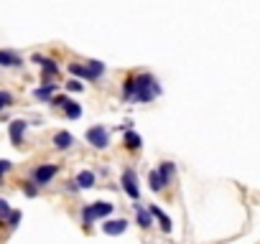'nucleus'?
<instances>
[{
  "mask_svg": "<svg viewBox=\"0 0 260 244\" xmlns=\"http://www.w3.org/2000/svg\"><path fill=\"white\" fill-rule=\"evenodd\" d=\"M133 81H135L133 102H138V104L153 102L161 94V84H158V79L153 74H138V76H133Z\"/></svg>",
  "mask_w": 260,
  "mask_h": 244,
  "instance_id": "f257e3e1",
  "label": "nucleus"
},
{
  "mask_svg": "<svg viewBox=\"0 0 260 244\" xmlns=\"http://www.w3.org/2000/svg\"><path fill=\"white\" fill-rule=\"evenodd\" d=\"M87 143H90L92 148H97V150H105V148L110 145V130H107L105 125L90 128V130H87Z\"/></svg>",
  "mask_w": 260,
  "mask_h": 244,
  "instance_id": "f03ea898",
  "label": "nucleus"
},
{
  "mask_svg": "<svg viewBox=\"0 0 260 244\" xmlns=\"http://www.w3.org/2000/svg\"><path fill=\"white\" fill-rule=\"evenodd\" d=\"M56 173H59V168L54 166V163H44V166H39L33 171V183L36 186H46V183H51L56 178Z\"/></svg>",
  "mask_w": 260,
  "mask_h": 244,
  "instance_id": "7ed1b4c3",
  "label": "nucleus"
},
{
  "mask_svg": "<svg viewBox=\"0 0 260 244\" xmlns=\"http://www.w3.org/2000/svg\"><path fill=\"white\" fill-rule=\"evenodd\" d=\"M123 188L125 193L133 198V201H140V186H138V173L133 168H125L123 171Z\"/></svg>",
  "mask_w": 260,
  "mask_h": 244,
  "instance_id": "20e7f679",
  "label": "nucleus"
},
{
  "mask_svg": "<svg viewBox=\"0 0 260 244\" xmlns=\"http://www.w3.org/2000/svg\"><path fill=\"white\" fill-rule=\"evenodd\" d=\"M133 209H135V221H138L140 229H151L153 226V216H151V211H148V209H143V203L135 201Z\"/></svg>",
  "mask_w": 260,
  "mask_h": 244,
  "instance_id": "39448f33",
  "label": "nucleus"
},
{
  "mask_svg": "<svg viewBox=\"0 0 260 244\" xmlns=\"http://www.w3.org/2000/svg\"><path fill=\"white\" fill-rule=\"evenodd\" d=\"M26 128H28V122H26V119H13V122H11L8 133H11V140H13V145H21V143H23Z\"/></svg>",
  "mask_w": 260,
  "mask_h": 244,
  "instance_id": "423d86ee",
  "label": "nucleus"
},
{
  "mask_svg": "<svg viewBox=\"0 0 260 244\" xmlns=\"http://www.w3.org/2000/svg\"><path fill=\"white\" fill-rule=\"evenodd\" d=\"M128 229V221L125 219H107L105 224H102V231L107 234V236H118V234H123Z\"/></svg>",
  "mask_w": 260,
  "mask_h": 244,
  "instance_id": "0eeeda50",
  "label": "nucleus"
},
{
  "mask_svg": "<svg viewBox=\"0 0 260 244\" xmlns=\"http://www.w3.org/2000/svg\"><path fill=\"white\" fill-rule=\"evenodd\" d=\"M33 61L44 69V79H49V76H59V64H56V61H51V59H46V56H39V54L33 56Z\"/></svg>",
  "mask_w": 260,
  "mask_h": 244,
  "instance_id": "6e6552de",
  "label": "nucleus"
},
{
  "mask_svg": "<svg viewBox=\"0 0 260 244\" xmlns=\"http://www.w3.org/2000/svg\"><path fill=\"white\" fill-rule=\"evenodd\" d=\"M148 211H151V216H153V219L158 221V226H161V231H163V234H171L174 224H171V219H168V216H166V214H163V211H161L158 206H151Z\"/></svg>",
  "mask_w": 260,
  "mask_h": 244,
  "instance_id": "1a4fd4ad",
  "label": "nucleus"
},
{
  "mask_svg": "<svg viewBox=\"0 0 260 244\" xmlns=\"http://www.w3.org/2000/svg\"><path fill=\"white\" fill-rule=\"evenodd\" d=\"M148 183H151V188H153V191H163V188H166L171 181H168V178H166V176H163L158 168H156V171H151V173H148Z\"/></svg>",
  "mask_w": 260,
  "mask_h": 244,
  "instance_id": "9d476101",
  "label": "nucleus"
},
{
  "mask_svg": "<svg viewBox=\"0 0 260 244\" xmlns=\"http://www.w3.org/2000/svg\"><path fill=\"white\" fill-rule=\"evenodd\" d=\"M71 145H74V135H71V133L61 130V133L54 135V148H56V150H69Z\"/></svg>",
  "mask_w": 260,
  "mask_h": 244,
  "instance_id": "9b49d317",
  "label": "nucleus"
},
{
  "mask_svg": "<svg viewBox=\"0 0 260 244\" xmlns=\"http://www.w3.org/2000/svg\"><path fill=\"white\" fill-rule=\"evenodd\" d=\"M113 209H115V203H110V201H95V203H92V211H95L97 219L110 216V214H113Z\"/></svg>",
  "mask_w": 260,
  "mask_h": 244,
  "instance_id": "f8f14e48",
  "label": "nucleus"
},
{
  "mask_svg": "<svg viewBox=\"0 0 260 244\" xmlns=\"http://www.w3.org/2000/svg\"><path fill=\"white\" fill-rule=\"evenodd\" d=\"M54 92H56V84H54V81H44V87L36 89L33 97L41 99V102H51V94H54Z\"/></svg>",
  "mask_w": 260,
  "mask_h": 244,
  "instance_id": "ddd939ff",
  "label": "nucleus"
},
{
  "mask_svg": "<svg viewBox=\"0 0 260 244\" xmlns=\"http://www.w3.org/2000/svg\"><path fill=\"white\" fill-rule=\"evenodd\" d=\"M69 71H71L74 76H79V79H95V74H92V69H90L87 64H77V61H71V64H69Z\"/></svg>",
  "mask_w": 260,
  "mask_h": 244,
  "instance_id": "4468645a",
  "label": "nucleus"
},
{
  "mask_svg": "<svg viewBox=\"0 0 260 244\" xmlns=\"http://www.w3.org/2000/svg\"><path fill=\"white\" fill-rule=\"evenodd\" d=\"M123 143H125V148H128V150H140V145H143V138H140L138 133H133V130H125V138H123Z\"/></svg>",
  "mask_w": 260,
  "mask_h": 244,
  "instance_id": "2eb2a0df",
  "label": "nucleus"
},
{
  "mask_svg": "<svg viewBox=\"0 0 260 244\" xmlns=\"http://www.w3.org/2000/svg\"><path fill=\"white\" fill-rule=\"evenodd\" d=\"M21 56L13 51H0V66H21Z\"/></svg>",
  "mask_w": 260,
  "mask_h": 244,
  "instance_id": "dca6fc26",
  "label": "nucleus"
},
{
  "mask_svg": "<svg viewBox=\"0 0 260 244\" xmlns=\"http://www.w3.org/2000/svg\"><path fill=\"white\" fill-rule=\"evenodd\" d=\"M74 183H77V188H92L95 186V173L92 171H82Z\"/></svg>",
  "mask_w": 260,
  "mask_h": 244,
  "instance_id": "f3484780",
  "label": "nucleus"
},
{
  "mask_svg": "<svg viewBox=\"0 0 260 244\" xmlns=\"http://www.w3.org/2000/svg\"><path fill=\"white\" fill-rule=\"evenodd\" d=\"M64 114H66L69 119H79V117H82V107H79L77 102H69V104L64 107Z\"/></svg>",
  "mask_w": 260,
  "mask_h": 244,
  "instance_id": "a211bd4d",
  "label": "nucleus"
},
{
  "mask_svg": "<svg viewBox=\"0 0 260 244\" xmlns=\"http://www.w3.org/2000/svg\"><path fill=\"white\" fill-rule=\"evenodd\" d=\"M158 171L168 178V181H174V176H176V166H174V163L171 160H163V163H158Z\"/></svg>",
  "mask_w": 260,
  "mask_h": 244,
  "instance_id": "6ab92c4d",
  "label": "nucleus"
},
{
  "mask_svg": "<svg viewBox=\"0 0 260 244\" xmlns=\"http://www.w3.org/2000/svg\"><path fill=\"white\" fill-rule=\"evenodd\" d=\"M82 221H84V226H87V229L97 221V216H95V211H92V203H87V206L82 209Z\"/></svg>",
  "mask_w": 260,
  "mask_h": 244,
  "instance_id": "aec40b11",
  "label": "nucleus"
},
{
  "mask_svg": "<svg viewBox=\"0 0 260 244\" xmlns=\"http://www.w3.org/2000/svg\"><path fill=\"white\" fill-rule=\"evenodd\" d=\"M133 92H135V81H133V79H125V84H123V99H125V102H133Z\"/></svg>",
  "mask_w": 260,
  "mask_h": 244,
  "instance_id": "412c9836",
  "label": "nucleus"
},
{
  "mask_svg": "<svg viewBox=\"0 0 260 244\" xmlns=\"http://www.w3.org/2000/svg\"><path fill=\"white\" fill-rule=\"evenodd\" d=\"M87 66L92 69V74H95V79H100V76L105 74V64H102V61H95V59H92V61H87Z\"/></svg>",
  "mask_w": 260,
  "mask_h": 244,
  "instance_id": "4be33fe9",
  "label": "nucleus"
},
{
  "mask_svg": "<svg viewBox=\"0 0 260 244\" xmlns=\"http://www.w3.org/2000/svg\"><path fill=\"white\" fill-rule=\"evenodd\" d=\"M23 193H26L28 198H33L36 193H39V186H36L33 181H28V183H23Z\"/></svg>",
  "mask_w": 260,
  "mask_h": 244,
  "instance_id": "5701e85b",
  "label": "nucleus"
},
{
  "mask_svg": "<svg viewBox=\"0 0 260 244\" xmlns=\"http://www.w3.org/2000/svg\"><path fill=\"white\" fill-rule=\"evenodd\" d=\"M11 104H13V94H11V92H0V109L11 107Z\"/></svg>",
  "mask_w": 260,
  "mask_h": 244,
  "instance_id": "b1692460",
  "label": "nucleus"
},
{
  "mask_svg": "<svg viewBox=\"0 0 260 244\" xmlns=\"http://www.w3.org/2000/svg\"><path fill=\"white\" fill-rule=\"evenodd\" d=\"M66 89L69 92H82L84 84H82V81H77V79H71V81H66Z\"/></svg>",
  "mask_w": 260,
  "mask_h": 244,
  "instance_id": "393cba45",
  "label": "nucleus"
},
{
  "mask_svg": "<svg viewBox=\"0 0 260 244\" xmlns=\"http://www.w3.org/2000/svg\"><path fill=\"white\" fill-rule=\"evenodd\" d=\"M69 102H71V99H69V97H64V94H61V97H51V104H54V107H61V109H64Z\"/></svg>",
  "mask_w": 260,
  "mask_h": 244,
  "instance_id": "a878e982",
  "label": "nucleus"
},
{
  "mask_svg": "<svg viewBox=\"0 0 260 244\" xmlns=\"http://www.w3.org/2000/svg\"><path fill=\"white\" fill-rule=\"evenodd\" d=\"M6 216H11V206L6 198H0V219H6Z\"/></svg>",
  "mask_w": 260,
  "mask_h": 244,
  "instance_id": "bb28decb",
  "label": "nucleus"
},
{
  "mask_svg": "<svg viewBox=\"0 0 260 244\" xmlns=\"http://www.w3.org/2000/svg\"><path fill=\"white\" fill-rule=\"evenodd\" d=\"M18 221H21V211H11V216H8V226H11V229H16V226H18Z\"/></svg>",
  "mask_w": 260,
  "mask_h": 244,
  "instance_id": "cd10ccee",
  "label": "nucleus"
},
{
  "mask_svg": "<svg viewBox=\"0 0 260 244\" xmlns=\"http://www.w3.org/2000/svg\"><path fill=\"white\" fill-rule=\"evenodd\" d=\"M11 168H13V163H11V160H0V178H3Z\"/></svg>",
  "mask_w": 260,
  "mask_h": 244,
  "instance_id": "c85d7f7f",
  "label": "nucleus"
},
{
  "mask_svg": "<svg viewBox=\"0 0 260 244\" xmlns=\"http://www.w3.org/2000/svg\"><path fill=\"white\" fill-rule=\"evenodd\" d=\"M0 221H3V219H0ZM0 226H3V224H0Z\"/></svg>",
  "mask_w": 260,
  "mask_h": 244,
  "instance_id": "c756f323",
  "label": "nucleus"
}]
</instances>
